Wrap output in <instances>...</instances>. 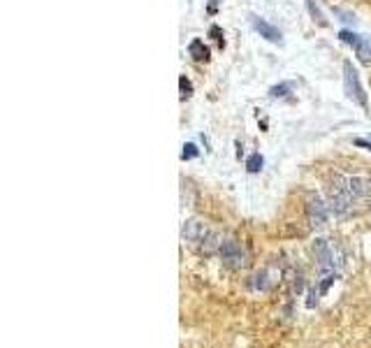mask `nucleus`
<instances>
[{"label":"nucleus","mask_w":371,"mask_h":348,"mask_svg":"<svg viewBox=\"0 0 371 348\" xmlns=\"http://www.w3.org/2000/svg\"><path fill=\"white\" fill-rule=\"evenodd\" d=\"M197 156V147L195 144H183V151H181V158L183 160H191V158Z\"/></svg>","instance_id":"nucleus-17"},{"label":"nucleus","mask_w":371,"mask_h":348,"mask_svg":"<svg viewBox=\"0 0 371 348\" xmlns=\"http://www.w3.org/2000/svg\"><path fill=\"white\" fill-rule=\"evenodd\" d=\"M223 235L221 232H214V230H209L206 232V237L200 242V251L204 253V256H214V253H218L221 251V244H223Z\"/></svg>","instance_id":"nucleus-9"},{"label":"nucleus","mask_w":371,"mask_h":348,"mask_svg":"<svg viewBox=\"0 0 371 348\" xmlns=\"http://www.w3.org/2000/svg\"><path fill=\"white\" fill-rule=\"evenodd\" d=\"M306 3V10H309V14L313 16V21H318V26H322L325 28L327 26V19H325V14H322V10L316 5V0H304Z\"/></svg>","instance_id":"nucleus-11"},{"label":"nucleus","mask_w":371,"mask_h":348,"mask_svg":"<svg viewBox=\"0 0 371 348\" xmlns=\"http://www.w3.org/2000/svg\"><path fill=\"white\" fill-rule=\"evenodd\" d=\"M343 86H346L348 98H353L360 107H366V93L360 84V75H357V70L353 67L351 61L343 63Z\"/></svg>","instance_id":"nucleus-4"},{"label":"nucleus","mask_w":371,"mask_h":348,"mask_svg":"<svg viewBox=\"0 0 371 348\" xmlns=\"http://www.w3.org/2000/svg\"><path fill=\"white\" fill-rule=\"evenodd\" d=\"M206 232H209V227H206L200 218H191V221H186L183 227H181V237H183V242H188V244H200L202 239L206 237Z\"/></svg>","instance_id":"nucleus-6"},{"label":"nucleus","mask_w":371,"mask_h":348,"mask_svg":"<svg viewBox=\"0 0 371 348\" xmlns=\"http://www.w3.org/2000/svg\"><path fill=\"white\" fill-rule=\"evenodd\" d=\"M339 37H341V42L351 44L353 49H355L357 42H360V35H357V33H351V31H341V33H339Z\"/></svg>","instance_id":"nucleus-16"},{"label":"nucleus","mask_w":371,"mask_h":348,"mask_svg":"<svg viewBox=\"0 0 371 348\" xmlns=\"http://www.w3.org/2000/svg\"><path fill=\"white\" fill-rule=\"evenodd\" d=\"M351 193H348V177L334 174L330 181V195H327V207L334 212V216H346L351 209Z\"/></svg>","instance_id":"nucleus-1"},{"label":"nucleus","mask_w":371,"mask_h":348,"mask_svg":"<svg viewBox=\"0 0 371 348\" xmlns=\"http://www.w3.org/2000/svg\"><path fill=\"white\" fill-rule=\"evenodd\" d=\"M262 165H265V158L260 156V153H253V156H248V160H246V170L248 172H260L262 170Z\"/></svg>","instance_id":"nucleus-13"},{"label":"nucleus","mask_w":371,"mask_h":348,"mask_svg":"<svg viewBox=\"0 0 371 348\" xmlns=\"http://www.w3.org/2000/svg\"><path fill=\"white\" fill-rule=\"evenodd\" d=\"M355 51H357V56H360L362 61H371V40H366V37H360V42H357Z\"/></svg>","instance_id":"nucleus-12"},{"label":"nucleus","mask_w":371,"mask_h":348,"mask_svg":"<svg viewBox=\"0 0 371 348\" xmlns=\"http://www.w3.org/2000/svg\"><path fill=\"white\" fill-rule=\"evenodd\" d=\"M355 144H357V147H364V149H369V151H371V142L369 140H355Z\"/></svg>","instance_id":"nucleus-18"},{"label":"nucleus","mask_w":371,"mask_h":348,"mask_svg":"<svg viewBox=\"0 0 371 348\" xmlns=\"http://www.w3.org/2000/svg\"><path fill=\"white\" fill-rule=\"evenodd\" d=\"M290 91H292L290 84H279V86H271L269 88V96L271 98H286Z\"/></svg>","instance_id":"nucleus-15"},{"label":"nucleus","mask_w":371,"mask_h":348,"mask_svg":"<svg viewBox=\"0 0 371 348\" xmlns=\"http://www.w3.org/2000/svg\"><path fill=\"white\" fill-rule=\"evenodd\" d=\"M313 256H316L318 263V272L320 276H336V260H334V251L325 239H316L313 242Z\"/></svg>","instance_id":"nucleus-2"},{"label":"nucleus","mask_w":371,"mask_h":348,"mask_svg":"<svg viewBox=\"0 0 371 348\" xmlns=\"http://www.w3.org/2000/svg\"><path fill=\"white\" fill-rule=\"evenodd\" d=\"M188 54H191L195 61H209V49L204 47L202 40H193L191 44H188Z\"/></svg>","instance_id":"nucleus-10"},{"label":"nucleus","mask_w":371,"mask_h":348,"mask_svg":"<svg viewBox=\"0 0 371 348\" xmlns=\"http://www.w3.org/2000/svg\"><path fill=\"white\" fill-rule=\"evenodd\" d=\"M348 193H351L353 200L371 195V181L364 177H348Z\"/></svg>","instance_id":"nucleus-8"},{"label":"nucleus","mask_w":371,"mask_h":348,"mask_svg":"<svg viewBox=\"0 0 371 348\" xmlns=\"http://www.w3.org/2000/svg\"><path fill=\"white\" fill-rule=\"evenodd\" d=\"M221 258H223V263L227 265V267H232V269H241V267H246V256H244V251H241V246H239V242L237 239H232V237H225L223 239V244H221Z\"/></svg>","instance_id":"nucleus-5"},{"label":"nucleus","mask_w":371,"mask_h":348,"mask_svg":"<svg viewBox=\"0 0 371 348\" xmlns=\"http://www.w3.org/2000/svg\"><path fill=\"white\" fill-rule=\"evenodd\" d=\"M327 216H330V207L327 202H322V197L318 193H311L306 197V218H309V225L311 227H325L327 225Z\"/></svg>","instance_id":"nucleus-3"},{"label":"nucleus","mask_w":371,"mask_h":348,"mask_svg":"<svg viewBox=\"0 0 371 348\" xmlns=\"http://www.w3.org/2000/svg\"><path fill=\"white\" fill-rule=\"evenodd\" d=\"M251 26L256 28V33H260V37H265L267 42H274V44H279L281 42V31L276 28V26H271L269 21H265L262 16L258 14H251Z\"/></svg>","instance_id":"nucleus-7"},{"label":"nucleus","mask_w":371,"mask_h":348,"mask_svg":"<svg viewBox=\"0 0 371 348\" xmlns=\"http://www.w3.org/2000/svg\"><path fill=\"white\" fill-rule=\"evenodd\" d=\"M179 88H181V100H186V98L193 96V84H191V79H188L186 75L179 77Z\"/></svg>","instance_id":"nucleus-14"}]
</instances>
